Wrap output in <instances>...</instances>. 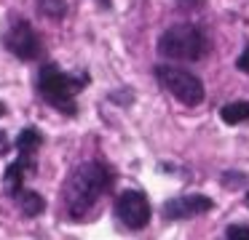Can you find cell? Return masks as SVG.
I'll list each match as a JSON object with an SVG mask.
<instances>
[{
  "label": "cell",
  "mask_w": 249,
  "mask_h": 240,
  "mask_svg": "<svg viewBox=\"0 0 249 240\" xmlns=\"http://www.w3.org/2000/svg\"><path fill=\"white\" fill-rule=\"evenodd\" d=\"M110 187V171L99 160L81 163L65 181V203L70 216L81 219L94 208V203L107 192Z\"/></svg>",
  "instance_id": "6da1fadb"
},
{
  "label": "cell",
  "mask_w": 249,
  "mask_h": 240,
  "mask_svg": "<svg viewBox=\"0 0 249 240\" xmlns=\"http://www.w3.org/2000/svg\"><path fill=\"white\" fill-rule=\"evenodd\" d=\"M86 85V78L78 80L75 75L62 72L56 64H43L38 72V94L49 101L54 110L65 112V115H75V94Z\"/></svg>",
  "instance_id": "7a4b0ae2"
},
{
  "label": "cell",
  "mask_w": 249,
  "mask_h": 240,
  "mask_svg": "<svg viewBox=\"0 0 249 240\" xmlns=\"http://www.w3.org/2000/svg\"><path fill=\"white\" fill-rule=\"evenodd\" d=\"M158 53L172 62H198L206 53V35L196 24H174L158 37Z\"/></svg>",
  "instance_id": "3957f363"
},
{
  "label": "cell",
  "mask_w": 249,
  "mask_h": 240,
  "mask_svg": "<svg viewBox=\"0 0 249 240\" xmlns=\"http://www.w3.org/2000/svg\"><path fill=\"white\" fill-rule=\"evenodd\" d=\"M156 78L169 94L177 101H182L185 107H198L204 101V83L196 78L193 72L182 67H172V64H158Z\"/></svg>",
  "instance_id": "277c9868"
},
{
  "label": "cell",
  "mask_w": 249,
  "mask_h": 240,
  "mask_svg": "<svg viewBox=\"0 0 249 240\" xmlns=\"http://www.w3.org/2000/svg\"><path fill=\"white\" fill-rule=\"evenodd\" d=\"M3 43H6V48L14 56L22 59V62H35V59H40V53H43L38 32L33 30V24H30L27 19L11 21V27H8L6 35H3Z\"/></svg>",
  "instance_id": "5b68a950"
},
{
  "label": "cell",
  "mask_w": 249,
  "mask_h": 240,
  "mask_svg": "<svg viewBox=\"0 0 249 240\" xmlns=\"http://www.w3.org/2000/svg\"><path fill=\"white\" fill-rule=\"evenodd\" d=\"M115 213L129 229H142L150 222V203L142 192L126 190L124 195L115 200Z\"/></svg>",
  "instance_id": "8992f818"
},
{
  "label": "cell",
  "mask_w": 249,
  "mask_h": 240,
  "mask_svg": "<svg viewBox=\"0 0 249 240\" xmlns=\"http://www.w3.org/2000/svg\"><path fill=\"white\" fill-rule=\"evenodd\" d=\"M212 208V200L206 195H182L163 203V219L169 222H182V219H196Z\"/></svg>",
  "instance_id": "52a82bcc"
},
{
  "label": "cell",
  "mask_w": 249,
  "mask_h": 240,
  "mask_svg": "<svg viewBox=\"0 0 249 240\" xmlns=\"http://www.w3.org/2000/svg\"><path fill=\"white\" fill-rule=\"evenodd\" d=\"M27 171H35V163H24V160L17 158L6 168V174H3V190H6L8 195H19V192H22V179H24Z\"/></svg>",
  "instance_id": "ba28073f"
},
{
  "label": "cell",
  "mask_w": 249,
  "mask_h": 240,
  "mask_svg": "<svg viewBox=\"0 0 249 240\" xmlns=\"http://www.w3.org/2000/svg\"><path fill=\"white\" fill-rule=\"evenodd\" d=\"M40 142H43V136H40L35 128H24L22 133L17 136V152H19V160H24V163H33L35 152H38Z\"/></svg>",
  "instance_id": "9c48e42d"
},
{
  "label": "cell",
  "mask_w": 249,
  "mask_h": 240,
  "mask_svg": "<svg viewBox=\"0 0 249 240\" xmlns=\"http://www.w3.org/2000/svg\"><path fill=\"white\" fill-rule=\"evenodd\" d=\"M17 200H19V208H22L24 216H40V213L46 211V200L38 195V192L24 190V192L17 195Z\"/></svg>",
  "instance_id": "30bf717a"
},
{
  "label": "cell",
  "mask_w": 249,
  "mask_h": 240,
  "mask_svg": "<svg viewBox=\"0 0 249 240\" xmlns=\"http://www.w3.org/2000/svg\"><path fill=\"white\" fill-rule=\"evenodd\" d=\"M220 117L228 126H238V123L249 120V101H231V104H225L220 110Z\"/></svg>",
  "instance_id": "8fae6325"
},
{
  "label": "cell",
  "mask_w": 249,
  "mask_h": 240,
  "mask_svg": "<svg viewBox=\"0 0 249 240\" xmlns=\"http://www.w3.org/2000/svg\"><path fill=\"white\" fill-rule=\"evenodd\" d=\"M38 11L46 16V19H65L67 14V0H38Z\"/></svg>",
  "instance_id": "7c38bea8"
},
{
  "label": "cell",
  "mask_w": 249,
  "mask_h": 240,
  "mask_svg": "<svg viewBox=\"0 0 249 240\" xmlns=\"http://www.w3.org/2000/svg\"><path fill=\"white\" fill-rule=\"evenodd\" d=\"M228 240H249V227H244V224H231V227L225 229Z\"/></svg>",
  "instance_id": "4fadbf2b"
},
{
  "label": "cell",
  "mask_w": 249,
  "mask_h": 240,
  "mask_svg": "<svg viewBox=\"0 0 249 240\" xmlns=\"http://www.w3.org/2000/svg\"><path fill=\"white\" fill-rule=\"evenodd\" d=\"M236 67L241 69V72H249V48H244V53H241V56H238Z\"/></svg>",
  "instance_id": "5bb4252c"
},
{
  "label": "cell",
  "mask_w": 249,
  "mask_h": 240,
  "mask_svg": "<svg viewBox=\"0 0 249 240\" xmlns=\"http://www.w3.org/2000/svg\"><path fill=\"white\" fill-rule=\"evenodd\" d=\"M177 3H179V8H198L201 0H177Z\"/></svg>",
  "instance_id": "9a60e30c"
},
{
  "label": "cell",
  "mask_w": 249,
  "mask_h": 240,
  "mask_svg": "<svg viewBox=\"0 0 249 240\" xmlns=\"http://www.w3.org/2000/svg\"><path fill=\"white\" fill-rule=\"evenodd\" d=\"M3 112H6V107H3V101H0V115H3Z\"/></svg>",
  "instance_id": "2e32d148"
},
{
  "label": "cell",
  "mask_w": 249,
  "mask_h": 240,
  "mask_svg": "<svg viewBox=\"0 0 249 240\" xmlns=\"http://www.w3.org/2000/svg\"><path fill=\"white\" fill-rule=\"evenodd\" d=\"M247 206H249V195H247Z\"/></svg>",
  "instance_id": "e0dca14e"
}]
</instances>
